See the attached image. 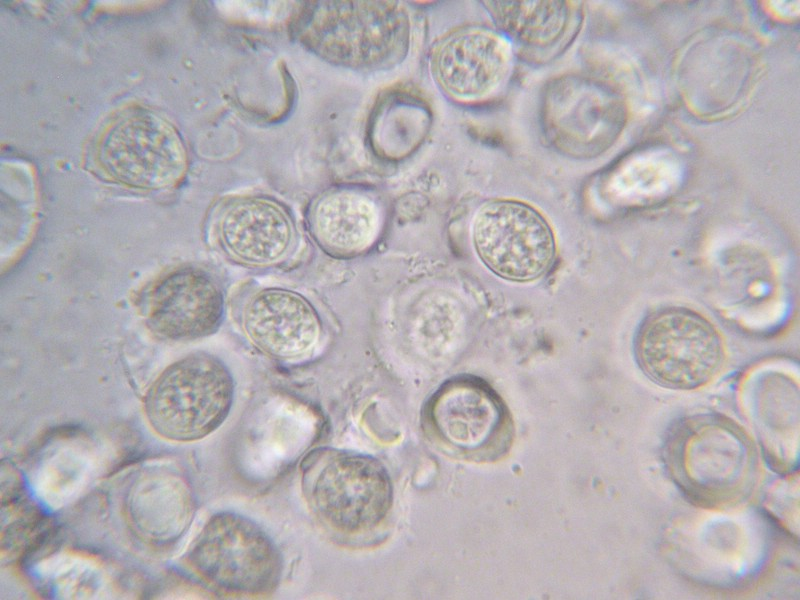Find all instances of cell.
<instances>
[{
	"instance_id": "1",
	"label": "cell",
	"mask_w": 800,
	"mask_h": 600,
	"mask_svg": "<svg viewBox=\"0 0 800 600\" xmlns=\"http://www.w3.org/2000/svg\"><path fill=\"white\" fill-rule=\"evenodd\" d=\"M664 457L682 492L709 508L744 501L758 479L759 461L753 441L736 422L716 413L678 421L667 437Z\"/></svg>"
},
{
	"instance_id": "2",
	"label": "cell",
	"mask_w": 800,
	"mask_h": 600,
	"mask_svg": "<svg viewBox=\"0 0 800 600\" xmlns=\"http://www.w3.org/2000/svg\"><path fill=\"white\" fill-rule=\"evenodd\" d=\"M305 500L316 517L343 534L377 528L388 515L393 488L375 457L335 448H318L301 465Z\"/></svg>"
},
{
	"instance_id": "3",
	"label": "cell",
	"mask_w": 800,
	"mask_h": 600,
	"mask_svg": "<svg viewBox=\"0 0 800 600\" xmlns=\"http://www.w3.org/2000/svg\"><path fill=\"white\" fill-rule=\"evenodd\" d=\"M633 346L642 372L654 383L673 390L707 385L726 360L718 329L698 311L683 306H666L647 315Z\"/></svg>"
},
{
	"instance_id": "4",
	"label": "cell",
	"mask_w": 800,
	"mask_h": 600,
	"mask_svg": "<svg viewBox=\"0 0 800 600\" xmlns=\"http://www.w3.org/2000/svg\"><path fill=\"white\" fill-rule=\"evenodd\" d=\"M234 399L231 373L218 358L189 355L166 368L146 393L151 428L174 442L200 440L227 418Z\"/></svg>"
},
{
	"instance_id": "5",
	"label": "cell",
	"mask_w": 800,
	"mask_h": 600,
	"mask_svg": "<svg viewBox=\"0 0 800 600\" xmlns=\"http://www.w3.org/2000/svg\"><path fill=\"white\" fill-rule=\"evenodd\" d=\"M193 570L229 593L264 595L282 574V558L273 540L251 519L220 512L204 525L188 554Z\"/></svg>"
},
{
	"instance_id": "6",
	"label": "cell",
	"mask_w": 800,
	"mask_h": 600,
	"mask_svg": "<svg viewBox=\"0 0 800 600\" xmlns=\"http://www.w3.org/2000/svg\"><path fill=\"white\" fill-rule=\"evenodd\" d=\"M423 427L445 453L466 460H494L507 452L513 428L501 399L485 383L459 378L427 403Z\"/></svg>"
},
{
	"instance_id": "7",
	"label": "cell",
	"mask_w": 800,
	"mask_h": 600,
	"mask_svg": "<svg viewBox=\"0 0 800 600\" xmlns=\"http://www.w3.org/2000/svg\"><path fill=\"white\" fill-rule=\"evenodd\" d=\"M96 157L113 180L143 189L175 184L185 169V152L173 126L143 108L117 116L99 139Z\"/></svg>"
},
{
	"instance_id": "8",
	"label": "cell",
	"mask_w": 800,
	"mask_h": 600,
	"mask_svg": "<svg viewBox=\"0 0 800 600\" xmlns=\"http://www.w3.org/2000/svg\"><path fill=\"white\" fill-rule=\"evenodd\" d=\"M472 242L483 264L513 282H530L552 266L556 245L546 219L528 204L497 199L485 202L472 221Z\"/></svg>"
},
{
	"instance_id": "9",
	"label": "cell",
	"mask_w": 800,
	"mask_h": 600,
	"mask_svg": "<svg viewBox=\"0 0 800 600\" xmlns=\"http://www.w3.org/2000/svg\"><path fill=\"white\" fill-rule=\"evenodd\" d=\"M308 28L314 47L339 61L385 63L397 60L408 42V22L394 4H329Z\"/></svg>"
},
{
	"instance_id": "10",
	"label": "cell",
	"mask_w": 800,
	"mask_h": 600,
	"mask_svg": "<svg viewBox=\"0 0 800 600\" xmlns=\"http://www.w3.org/2000/svg\"><path fill=\"white\" fill-rule=\"evenodd\" d=\"M756 73L752 46L731 32L700 38L679 65V85L687 104L701 115L734 107L749 90Z\"/></svg>"
},
{
	"instance_id": "11",
	"label": "cell",
	"mask_w": 800,
	"mask_h": 600,
	"mask_svg": "<svg viewBox=\"0 0 800 600\" xmlns=\"http://www.w3.org/2000/svg\"><path fill=\"white\" fill-rule=\"evenodd\" d=\"M627 106L613 87L584 77L557 86L550 116L554 141L569 154L594 157L611 147L627 121Z\"/></svg>"
},
{
	"instance_id": "12",
	"label": "cell",
	"mask_w": 800,
	"mask_h": 600,
	"mask_svg": "<svg viewBox=\"0 0 800 600\" xmlns=\"http://www.w3.org/2000/svg\"><path fill=\"white\" fill-rule=\"evenodd\" d=\"M511 67L508 40L480 27L464 28L447 36L431 61L437 84L461 101L481 100L496 92L507 80Z\"/></svg>"
},
{
	"instance_id": "13",
	"label": "cell",
	"mask_w": 800,
	"mask_h": 600,
	"mask_svg": "<svg viewBox=\"0 0 800 600\" xmlns=\"http://www.w3.org/2000/svg\"><path fill=\"white\" fill-rule=\"evenodd\" d=\"M224 298L204 270L182 267L161 278L147 295L150 329L170 340H191L214 332L223 318Z\"/></svg>"
},
{
	"instance_id": "14",
	"label": "cell",
	"mask_w": 800,
	"mask_h": 600,
	"mask_svg": "<svg viewBox=\"0 0 800 600\" xmlns=\"http://www.w3.org/2000/svg\"><path fill=\"white\" fill-rule=\"evenodd\" d=\"M242 325L252 343L279 358L305 354L321 331L319 317L307 299L282 288L254 294L244 307Z\"/></svg>"
},
{
	"instance_id": "15",
	"label": "cell",
	"mask_w": 800,
	"mask_h": 600,
	"mask_svg": "<svg viewBox=\"0 0 800 600\" xmlns=\"http://www.w3.org/2000/svg\"><path fill=\"white\" fill-rule=\"evenodd\" d=\"M217 230L225 251L252 265L280 260L294 235L282 207L263 198H243L227 204L218 217Z\"/></svg>"
},
{
	"instance_id": "16",
	"label": "cell",
	"mask_w": 800,
	"mask_h": 600,
	"mask_svg": "<svg viewBox=\"0 0 800 600\" xmlns=\"http://www.w3.org/2000/svg\"><path fill=\"white\" fill-rule=\"evenodd\" d=\"M312 222L316 236L324 245L339 252H355L374 239L379 215L375 203L367 195L336 190L318 200Z\"/></svg>"
},
{
	"instance_id": "17",
	"label": "cell",
	"mask_w": 800,
	"mask_h": 600,
	"mask_svg": "<svg viewBox=\"0 0 800 600\" xmlns=\"http://www.w3.org/2000/svg\"><path fill=\"white\" fill-rule=\"evenodd\" d=\"M173 479H145L129 499V514L135 527L154 542L176 540L191 520V495L183 483Z\"/></svg>"
},
{
	"instance_id": "18",
	"label": "cell",
	"mask_w": 800,
	"mask_h": 600,
	"mask_svg": "<svg viewBox=\"0 0 800 600\" xmlns=\"http://www.w3.org/2000/svg\"><path fill=\"white\" fill-rule=\"evenodd\" d=\"M497 26L519 45L543 50L558 44L570 24L564 1H486Z\"/></svg>"
},
{
	"instance_id": "19",
	"label": "cell",
	"mask_w": 800,
	"mask_h": 600,
	"mask_svg": "<svg viewBox=\"0 0 800 600\" xmlns=\"http://www.w3.org/2000/svg\"><path fill=\"white\" fill-rule=\"evenodd\" d=\"M679 167L672 155L655 150L628 156L612 171L617 190L632 193L660 192L676 181Z\"/></svg>"
}]
</instances>
